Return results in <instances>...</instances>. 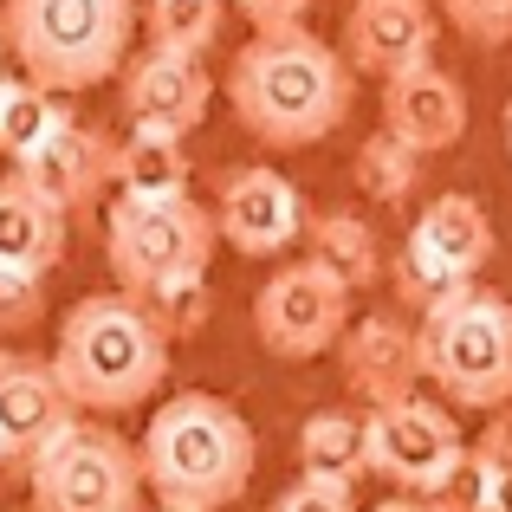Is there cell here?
<instances>
[{
	"label": "cell",
	"instance_id": "6da1fadb",
	"mask_svg": "<svg viewBox=\"0 0 512 512\" xmlns=\"http://www.w3.org/2000/svg\"><path fill=\"white\" fill-rule=\"evenodd\" d=\"M350 98H357V72L312 26L253 33L227 65V104H234L240 130L266 150L325 143L350 117Z\"/></svg>",
	"mask_w": 512,
	"mask_h": 512
},
{
	"label": "cell",
	"instance_id": "7a4b0ae2",
	"mask_svg": "<svg viewBox=\"0 0 512 512\" xmlns=\"http://www.w3.org/2000/svg\"><path fill=\"white\" fill-rule=\"evenodd\" d=\"M137 461H143V487L156 493L163 512H221L247 493L260 441L227 396L182 389L150 415Z\"/></svg>",
	"mask_w": 512,
	"mask_h": 512
},
{
	"label": "cell",
	"instance_id": "3957f363",
	"mask_svg": "<svg viewBox=\"0 0 512 512\" xmlns=\"http://www.w3.org/2000/svg\"><path fill=\"white\" fill-rule=\"evenodd\" d=\"M52 370H59V389L72 396L78 415H124L163 389L169 338L150 325V312L130 292H91L59 318Z\"/></svg>",
	"mask_w": 512,
	"mask_h": 512
},
{
	"label": "cell",
	"instance_id": "277c9868",
	"mask_svg": "<svg viewBox=\"0 0 512 512\" xmlns=\"http://www.w3.org/2000/svg\"><path fill=\"white\" fill-rule=\"evenodd\" d=\"M0 7H7V46L20 59V78L59 98L124 78L143 20L137 0H0Z\"/></svg>",
	"mask_w": 512,
	"mask_h": 512
},
{
	"label": "cell",
	"instance_id": "5b68a950",
	"mask_svg": "<svg viewBox=\"0 0 512 512\" xmlns=\"http://www.w3.org/2000/svg\"><path fill=\"white\" fill-rule=\"evenodd\" d=\"M415 344H422V376L441 389V402L480 415L512 409V299L474 279L415 325Z\"/></svg>",
	"mask_w": 512,
	"mask_h": 512
},
{
	"label": "cell",
	"instance_id": "8992f818",
	"mask_svg": "<svg viewBox=\"0 0 512 512\" xmlns=\"http://www.w3.org/2000/svg\"><path fill=\"white\" fill-rule=\"evenodd\" d=\"M214 208L195 195L182 201H117L104 214V260L117 273V292L143 299V292L169 286V279H208L214 260Z\"/></svg>",
	"mask_w": 512,
	"mask_h": 512
},
{
	"label": "cell",
	"instance_id": "52a82bcc",
	"mask_svg": "<svg viewBox=\"0 0 512 512\" xmlns=\"http://www.w3.org/2000/svg\"><path fill=\"white\" fill-rule=\"evenodd\" d=\"M33 512H137L143 461L117 428L78 422L26 467Z\"/></svg>",
	"mask_w": 512,
	"mask_h": 512
},
{
	"label": "cell",
	"instance_id": "ba28073f",
	"mask_svg": "<svg viewBox=\"0 0 512 512\" xmlns=\"http://www.w3.org/2000/svg\"><path fill=\"white\" fill-rule=\"evenodd\" d=\"M350 331V286L331 279L325 266L299 260L279 266L260 292H253V338L286 363H312Z\"/></svg>",
	"mask_w": 512,
	"mask_h": 512
},
{
	"label": "cell",
	"instance_id": "9c48e42d",
	"mask_svg": "<svg viewBox=\"0 0 512 512\" xmlns=\"http://www.w3.org/2000/svg\"><path fill=\"white\" fill-rule=\"evenodd\" d=\"M461 454H467V435H461L448 402L409 396L396 409L370 415V474H383L409 500H435Z\"/></svg>",
	"mask_w": 512,
	"mask_h": 512
},
{
	"label": "cell",
	"instance_id": "30bf717a",
	"mask_svg": "<svg viewBox=\"0 0 512 512\" xmlns=\"http://www.w3.org/2000/svg\"><path fill=\"white\" fill-rule=\"evenodd\" d=\"M65 428H78V409L59 389L52 357L0 350V467H33Z\"/></svg>",
	"mask_w": 512,
	"mask_h": 512
},
{
	"label": "cell",
	"instance_id": "8fae6325",
	"mask_svg": "<svg viewBox=\"0 0 512 512\" xmlns=\"http://www.w3.org/2000/svg\"><path fill=\"white\" fill-rule=\"evenodd\" d=\"M305 221H312L305 195L279 169H266V163L234 169L221 182V201H214V234H221L234 253H247V260L286 253L292 240L305 234Z\"/></svg>",
	"mask_w": 512,
	"mask_h": 512
},
{
	"label": "cell",
	"instance_id": "7c38bea8",
	"mask_svg": "<svg viewBox=\"0 0 512 512\" xmlns=\"http://www.w3.org/2000/svg\"><path fill=\"white\" fill-rule=\"evenodd\" d=\"M338 370L344 389L357 396L363 415L376 409H396V402L422 396V344H415V325L396 312H370V318H350L344 344H338Z\"/></svg>",
	"mask_w": 512,
	"mask_h": 512
},
{
	"label": "cell",
	"instance_id": "4fadbf2b",
	"mask_svg": "<svg viewBox=\"0 0 512 512\" xmlns=\"http://www.w3.org/2000/svg\"><path fill=\"white\" fill-rule=\"evenodd\" d=\"M441 13L435 0H350L344 13V65L363 78H402L415 65H435Z\"/></svg>",
	"mask_w": 512,
	"mask_h": 512
},
{
	"label": "cell",
	"instance_id": "5bb4252c",
	"mask_svg": "<svg viewBox=\"0 0 512 512\" xmlns=\"http://www.w3.org/2000/svg\"><path fill=\"white\" fill-rule=\"evenodd\" d=\"M13 182L33 188L46 208H59L65 221H72V214H85L91 201L117 182V143L104 137L98 124H78L72 117L52 143H39L26 163H13Z\"/></svg>",
	"mask_w": 512,
	"mask_h": 512
},
{
	"label": "cell",
	"instance_id": "9a60e30c",
	"mask_svg": "<svg viewBox=\"0 0 512 512\" xmlns=\"http://www.w3.org/2000/svg\"><path fill=\"white\" fill-rule=\"evenodd\" d=\"M124 91V117L130 130H156V137H182L208 117V98H214V78L201 59H169V52H143V59L124 65L117 78Z\"/></svg>",
	"mask_w": 512,
	"mask_h": 512
},
{
	"label": "cell",
	"instance_id": "2e32d148",
	"mask_svg": "<svg viewBox=\"0 0 512 512\" xmlns=\"http://www.w3.org/2000/svg\"><path fill=\"white\" fill-rule=\"evenodd\" d=\"M383 130L409 143L415 156H441L467 137V91L441 65H415V72L383 85Z\"/></svg>",
	"mask_w": 512,
	"mask_h": 512
},
{
	"label": "cell",
	"instance_id": "e0dca14e",
	"mask_svg": "<svg viewBox=\"0 0 512 512\" xmlns=\"http://www.w3.org/2000/svg\"><path fill=\"white\" fill-rule=\"evenodd\" d=\"M409 247H422L454 279H474L493 260V214L474 195H435L409 227Z\"/></svg>",
	"mask_w": 512,
	"mask_h": 512
},
{
	"label": "cell",
	"instance_id": "ac0fdd59",
	"mask_svg": "<svg viewBox=\"0 0 512 512\" xmlns=\"http://www.w3.org/2000/svg\"><path fill=\"white\" fill-rule=\"evenodd\" d=\"M59 260H65V214L7 175L0 182V273L46 279Z\"/></svg>",
	"mask_w": 512,
	"mask_h": 512
},
{
	"label": "cell",
	"instance_id": "d6986e66",
	"mask_svg": "<svg viewBox=\"0 0 512 512\" xmlns=\"http://www.w3.org/2000/svg\"><path fill=\"white\" fill-rule=\"evenodd\" d=\"M370 474V415L363 409H318L299 428V480L318 487H357Z\"/></svg>",
	"mask_w": 512,
	"mask_h": 512
},
{
	"label": "cell",
	"instance_id": "ffe728a7",
	"mask_svg": "<svg viewBox=\"0 0 512 512\" xmlns=\"http://www.w3.org/2000/svg\"><path fill=\"white\" fill-rule=\"evenodd\" d=\"M305 247H312L305 260L325 266L331 279H344L350 292L376 286V279L389 273V253H383V240H376V227L363 221V214H350V208L312 214V221H305Z\"/></svg>",
	"mask_w": 512,
	"mask_h": 512
},
{
	"label": "cell",
	"instance_id": "44dd1931",
	"mask_svg": "<svg viewBox=\"0 0 512 512\" xmlns=\"http://www.w3.org/2000/svg\"><path fill=\"white\" fill-rule=\"evenodd\" d=\"M195 182L182 137H156V130H130L117 143V201H182Z\"/></svg>",
	"mask_w": 512,
	"mask_h": 512
},
{
	"label": "cell",
	"instance_id": "7402d4cb",
	"mask_svg": "<svg viewBox=\"0 0 512 512\" xmlns=\"http://www.w3.org/2000/svg\"><path fill=\"white\" fill-rule=\"evenodd\" d=\"M65 124H72V111L59 104V91L7 72V85H0V156H7V163H26V156H33L39 143H52Z\"/></svg>",
	"mask_w": 512,
	"mask_h": 512
},
{
	"label": "cell",
	"instance_id": "603a6c76",
	"mask_svg": "<svg viewBox=\"0 0 512 512\" xmlns=\"http://www.w3.org/2000/svg\"><path fill=\"white\" fill-rule=\"evenodd\" d=\"M221 13H227V0H143V33H150V52L201 59V52L221 39Z\"/></svg>",
	"mask_w": 512,
	"mask_h": 512
},
{
	"label": "cell",
	"instance_id": "cb8c5ba5",
	"mask_svg": "<svg viewBox=\"0 0 512 512\" xmlns=\"http://www.w3.org/2000/svg\"><path fill=\"white\" fill-rule=\"evenodd\" d=\"M350 175H357L363 201H376V208H402V201L415 195V182H422V156H415L409 143H396L389 130H376V137L357 143Z\"/></svg>",
	"mask_w": 512,
	"mask_h": 512
},
{
	"label": "cell",
	"instance_id": "d4e9b609",
	"mask_svg": "<svg viewBox=\"0 0 512 512\" xmlns=\"http://www.w3.org/2000/svg\"><path fill=\"white\" fill-rule=\"evenodd\" d=\"M389 286H396L402 312H415V325H422L428 312H441V305H448L454 292H467L474 279H454L448 266H435L422 247H409V240H402V253L389 260Z\"/></svg>",
	"mask_w": 512,
	"mask_h": 512
},
{
	"label": "cell",
	"instance_id": "484cf974",
	"mask_svg": "<svg viewBox=\"0 0 512 512\" xmlns=\"http://www.w3.org/2000/svg\"><path fill=\"white\" fill-rule=\"evenodd\" d=\"M143 312H150V325L163 331V338H201L208 331V312H214V292H208V279H169V286H156V292H143Z\"/></svg>",
	"mask_w": 512,
	"mask_h": 512
},
{
	"label": "cell",
	"instance_id": "4316f807",
	"mask_svg": "<svg viewBox=\"0 0 512 512\" xmlns=\"http://www.w3.org/2000/svg\"><path fill=\"white\" fill-rule=\"evenodd\" d=\"M435 13L474 46H506L512 39V0H435Z\"/></svg>",
	"mask_w": 512,
	"mask_h": 512
},
{
	"label": "cell",
	"instance_id": "83f0119b",
	"mask_svg": "<svg viewBox=\"0 0 512 512\" xmlns=\"http://www.w3.org/2000/svg\"><path fill=\"white\" fill-rule=\"evenodd\" d=\"M493 487H500V480H493V474H487V461H480V454L467 448L428 506H435V512H487V506H493Z\"/></svg>",
	"mask_w": 512,
	"mask_h": 512
},
{
	"label": "cell",
	"instance_id": "f1b7e54d",
	"mask_svg": "<svg viewBox=\"0 0 512 512\" xmlns=\"http://www.w3.org/2000/svg\"><path fill=\"white\" fill-rule=\"evenodd\" d=\"M39 318H46V279H33V273H0V338L33 331Z\"/></svg>",
	"mask_w": 512,
	"mask_h": 512
},
{
	"label": "cell",
	"instance_id": "f546056e",
	"mask_svg": "<svg viewBox=\"0 0 512 512\" xmlns=\"http://www.w3.org/2000/svg\"><path fill=\"white\" fill-rule=\"evenodd\" d=\"M273 512H357V493L318 487V480H292V487L273 500Z\"/></svg>",
	"mask_w": 512,
	"mask_h": 512
},
{
	"label": "cell",
	"instance_id": "4dcf8cb0",
	"mask_svg": "<svg viewBox=\"0 0 512 512\" xmlns=\"http://www.w3.org/2000/svg\"><path fill=\"white\" fill-rule=\"evenodd\" d=\"M234 7L247 13L253 33H292V26H305L312 0H234Z\"/></svg>",
	"mask_w": 512,
	"mask_h": 512
},
{
	"label": "cell",
	"instance_id": "1f68e13d",
	"mask_svg": "<svg viewBox=\"0 0 512 512\" xmlns=\"http://www.w3.org/2000/svg\"><path fill=\"white\" fill-rule=\"evenodd\" d=\"M467 448L487 461V474L493 480H506L512 474V409H500V415H487V428H480V441H467Z\"/></svg>",
	"mask_w": 512,
	"mask_h": 512
},
{
	"label": "cell",
	"instance_id": "d6a6232c",
	"mask_svg": "<svg viewBox=\"0 0 512 512\" xmlns=\"http://www.w3.org/2000/svg\"><path fill=\"white\" fill-rule=\"evenodd\" d=\"M376 512H435V506H428V500H409V493H389Z\"/></svg>",
	"mask_w": 512,
	"mask_h": 512
},
{
	"label": "cell",
	"instance_id": "836d02e7",
	"mask_svg": "<svg viewBox=\"0 0 512 512\" xmlns=\"http://www.w3.org/2000/svg\"><path fill=\"white\" fill-rule=\"evenodd\" d=\"M487 512H512V474L500 480V487H493V506H487Z\"/></svg>",
	"mask_w": 512,
	"mask_h": 512
},
{
	"label": "cell",
	"instance_id": "e575fe53",
	"mask_svg": "<svg viewBox=\"0 0 512 512\" xmlns=\"http://www.w3.org/2000/svg\"><path fill=\"white\" fill-rule=\"evenodd\" d=\"M7 52H13L7 46V7H0V72H7Z\"/></svg>",
	"mask_w": 512,
	"mask_h": 512
},
{
	"label": "cell",
	"instance_id": "d590c367",
	"mask_svg": "<svg viewBox=\"0 0 512 512\" xmlns=\"http://www.w3.org/2000/svg\"><path fill=\"white\" fill-rule=\"evenodd\" d=\"M506 143H512V98H506Z\"/></svg>",
	"mask_w": 512,
	"mask_h": 512
},
{
	"label": "cell",
	"instance_id": "8d00e7d4",
	"mask_svg": "<svg viewBox=\"0 0 512 512\" xmlns=\"http://www.w3.org/2000/svg\"><path fill=\"white\" fill-rule=\"evenodd\" d=\"M0 85H7V72H0Z\"/></svg>",
	"mask_w": 512,
	"mask_h": 512
},
{
	"label": "cell",
	"instance_id": "74e56055",
	"mask_svg": "<svg viewBox=\"0 0 512 512\" xmlns=\"http://www.w3.org/2000/svg\"><path fill=\"white\" fill-rule=\"evenodd\" d=\"M156 512H163V506H156Z\"/></svg>",
	"mask_w": 512,
	"mask_h": 512
}]
</instances>
